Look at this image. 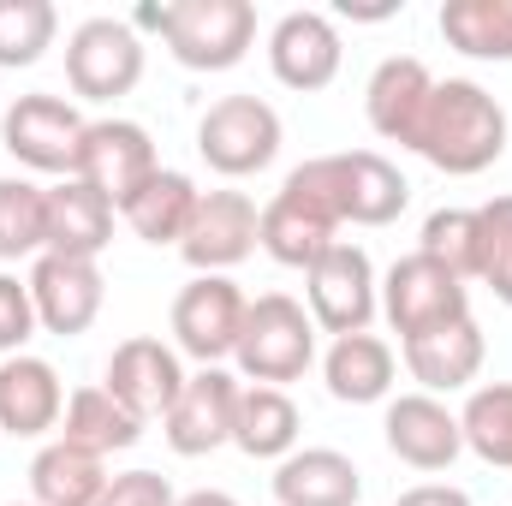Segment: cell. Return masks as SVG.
I'll list each match as a JSON object with an SVG mask.
<instances>
[{
  "mask_svg": "<svg viewBox=\"0 0 512 506\" xmlns=\"http://www.w3.org/2000/svg\"><path fill=\"white\" fill-rule=\"evenodd\" d=\"M245 310H251V298H245L227 274H197V280L173 298V340H179V352L197 358L203 370H221V358L239 352Z\"/></svg>",
  "mask_w": 512,
  "mask_h": 506,
  "instance_id": "9",
  "label": "cell"
},
{
  "mask_svg": "<svg viewBox=\"0 0 512 506\" xmlns=\"http://www.w3.org/2000/svg\"><path fill=\"white\" fill-rule=\"evenodd\" d=\"M393 506H471V495L453 489V483H417V489H405Z\"/></svg>",
  "mask_w": 512,
  "mask_h": 506,
  "instance_id": "37",
  "label": "cell"
},
{
  "mask_svg": "<svg viewBox=\"0 0 512 506\" xmlns=\"http://www.w3.org/2000/svg\"><path fill=\"white\" fill-rule=\"evenodd\" d=\"M304 292H310V322H316L322 334H334V340L370 334V322H376V310H382L376 262H370L364 245H346V239L310 268V286H304Z\"/></svg>",
  "mask_w": 512,
  "mask_h": 506,
  "instance_id": "8",
  "label": "cell"
},
{
  "mask_svg": "<svg viewBox=\"0 0 512 506\" xmlns=\"http://www.w3.org/2000/svg\"><path fill=\"white\" fill-rule=\"evenodd\" d=\"M36 328H42V322H36V304H30V280L0 274V352L18 358Z\"/></svg>",
  "mask_w": 512,
  "mask_h": 506,
  "instance_id": "35",
  "label": "cell"
},
{
  "mask_svg": "<svg viewBox=\"0 0 512 506\" xmlns=\"http://www.w3.org/2000/svg\"><path fill=\"white\" fill-rule=\"evenodd\" d=\"M233 417H239V381L227 370H197V376H185L161 429H167V447L179 459H203V453L233 441Z\"/></svg>",
  "mask_w": 512,
  "mask_h": 506,
  "instance_id": "14",
  "label": "cell"
},
{
  "mask_svg": "<svg viewBox=\"0 0 512 506\" xmlns=\"http://www.w3.org/2000/svg\"><path fill=\"white\" fill-rule=\"evenodd\" d=\"M298 405L286 387H239V417H233V447L251 453V459H286L298 453Z\"/></svg>",
  "mask_w": 512,
  "mask_h": 506,
  "instance_id": "25",
  "label": "cell"
},
{
  "mask_svg": "<svg viewBox=\"0 0 512 506\" xmlns=\"http://www.w3.org/2000/svg\"><path fill=\"white\" fill-rule=\"evenodd\" d=\"M48 251V191L30 179H0V262Z\"/></svg>",
  "mask_w": 512,
  "mask_h": 506,
  "instance_id": "31",
  "label": "cell"
},
{
  "mask_svg": "<svg viewBox=\"0 0 512 506\" xmlns=\"http://www.w3.org/2000/svg\"><path fill=\"white\" fill-rule=\"evenodd\" d=\"M364 477L334 447H298L274 465V506H358Z\"/></svg>",
  "mask_w": 512,
  "mask_h": 506,
  "instance_id": "22",
  "label": "cell"
},
{
  "mask_svg": "<svg viewBox=\"0 0 512 506\" xmlns=\"http://www.w3.org/2000/svg\"><path fill=\"white\" fill-rule=\"evenodd\" d=\"M84 114L60 96H18L0 120V143L12 161H24L30 173H66L78 167V143H84Z\"/></svg>",
  "mask_w": 512,
  "mask_h": 506,
  "instance_id": "10",
  "label": "cell"
},
{
  "mask_svg": "<svg viewBox=\"0 0 512 506\" xmlns=\"http://www.w3.org/2000/svg\"><path fill=\"white\" fill-rule=\"evenodd\" d=\"M447 48L471 60H507L512 66V0H447L441 6Z\"/></svg>",
  "mask_w": 512,
  "mask_h": 506,
  "instance_id": "29",
  "label": "cell"
},
{
  "mask_svg": "<svg viewBox=\"0 0 512 506\" xmlns=\"http://www.w3.org/2000/svg\"><path fill=\"white\" fill-rule=\"evenodd\" d=\"M66 417V387L54 376L48 358H0V429L30 441V435H48L54 423Z\"/></svg>",
  "mask_w": 512,
  "mask_h": 506,
  "instance_id": "19",
  "label": "cell"
},
{
  "mask_svg": "<svg viewBox=\"0 0 512 506\" xmlns=\"http://www.w3.org/2000/svg\"><path fill=\"white\" fill-rule=\"evenodd\" d=\"M239 376L256 387H286L316 364V322L298 298L286 292H262L245 310V334H239V352H233Z\"/></svg>",
  "mask_w": 512,
  "mask_h": 506,
  "instance_id": "4",
  "label": "cell"
},
{
  "mask_svg": "<svg viewBox=\"0 0 512 506\" xmlns=\"http://www.w3.org/2000/svg\"><path fill=\"white\" fill-rule=\"evenodd\" d=\"M256 233H262V209L245 191H203L179 256L197 274H227V268H239L256 251Z\"/></svg>",
  "mask_w": 512,
  "mask_h": 506,
  "instance_id": "13",
  "label": "cell"
},
{
  "mask_svg": "<svg viewBox=\"0 0 512 506\" xmlns=\"http://www.w3.org/2000/svg\"><path fill=\"white\" fill-rule=\"evenodd\" d=\"M102 298H108V280L90 256H54L42 251L30 268V304H36V322L60 340L84 334L96 316H102Z\"/></svg>",
  "mask_w": 512,
  "mask_h": 506,
  "instance_id": "12",
  "label": "cell"
},
{
  "mask_svg": "<svg viewBox=\"0 0 512 506\" xmlns=\"http://www.w3.org/2000/svg\"><path fill=\"white\" fill-rule=\"evenodd\" d=\"M60 12L54 0H0V66H36L54 48Z\"/></svg>",
  "mask_w": 512,
  "mask_h": 506,
  "instance_id": "32",
  "label": "cell"
},
{
  "mask_svg": "<svg viewBox=\"0 0 512 506\" xmlns=\"http://www.w3.org/2000/svg\"><path fill=\"white\" fill-rule=\"evenodd\" d=\"M340 30L328 12H286L268 36V66L286 90H328L340 78Z\"/></svg>",
  "mask_w": 512,
  "mask_h": 506,
  "instance_id": "16",
  "label": "cell"
},
{
  "mask_svg": "<svg viewBox=\"0 0 512 506\" xmlns=\"http://www.w3.org/2000/svg\"><path fill=\"white\" fill-rule=\"evenodd\" d=\"M286 185L304 191V197H316L340 227H346V221H352V227H393V221L405 215V203H411L405 173H399L387 155H376V149L316 155V161L292 167Z\"/></svg>",
  "mask_w": 512,
  "mask_h": 506,
  "instance_id": "2",
  "label": "cell"
},
{
  "mask_svg": "<svg viewBox=\"0 0 512 506\" xmlns=\"http://www.w3.org/2000/svg\"><path fill=\"white\" fill-rule=\"evenodd\" d=\"M197 197H203V191H197L185 173L161 167L155 179H143L126 203H120V215H126V227L143 245H185V227H191V215H197Z\"/></svg>",
  "mask_w": 512,
  "mask_h": 506,
  "instance_id": "24",
  "label": "cell"
},
{
  "mask_svg": "<svg viewBox=\"0 0 512 506\" xmlns=\"http://www.w3.org/2000/svg\"><path fill=\"white\" fill-rule=\"evenodd\" d=\"M114 203L102 191H90L84 179H60L48 185V251L54 256H96L114 239Z\"/></svg>",
  "mask_w": 512,
  "mask_h": 506,
  "instance_id": "23",
  "label": "cell"
},
{
  "mask_svg": "<svg viewBox=\"0 0 512 506\" xmlns=\"http://www.w3.org/2000/svg\"><path fill=\"white\" fill-rule=\"evenodd\" d=\"M322 381H328V393L340 405H376L393 387V346L382 334H346V340L328 346Z\"/></svg>",
  "mask_w": 512,
  "mask_h": 506,
  "instance_id": "26",
  "label": "cell"
},
{
  "mask_svg": "<svg viewBox=\"0 0 512 506\" xmlns=\"http://www.w3.org/2000/svg\"><path fill=\"white\" fill-rule=\"evenodd\" d=\"M12 506H36V501H12Z\"/></svg>",
  "mask_w": 512,
  "mask_h": 506,
  "instance_id": "39",
  "label": "cell"
},
{
  "mask_svg": "<svg viewBox=\"0 0 512 506\" xmlns=\"http://www.w3.org/2000/svg\"><path fill=\"white\" fill-rule=\"evenodd\" d=\"M197 155L221 179H251L280 155V114L262 96H221L197 120Z\"/></svg>",
  "mask_w": 512,
  "mask_h": 506,
  "instance_id": "5",
  "label": "cell"
},
{
  "mask_svg": "<svg viewBox=\"0 0 512 506\" xmlns=\"http://www.w3.org/2000/svg\"><path fill=\"white\" fill-rule=\"evenodd\" d=\"M256 245L274 256L280 268H304V274H310L322 256L340 245V221H334L316 197L280 185L274 203L262 209V233H256Z\"/></svg>",
  "mask_w": 512,
  "mask_h": 506,
  "instance_id": "18",
  "label": "cell"
},
{
  "mask_svg": "<svg viewBox=\"0 0 512 506\" xmlns=\"http://www.w3.org/2000/svg\"><path fill=\"white\" fill-rule=\"evenodd\" d=\"M382 435H387V453L399 465H411V471H447L465 453V429L435 393H399L387 405Z\"/></svg>",
  "mask_w": 512,
  "mask_h": 506,
  "instance_id": "15",
  "label": "cell"
},
{
  "mask_svg": "<svg viewBox=\"0 0 512 506\" xmlns=\"http://www.w3.org/2000/svg\"><path fill=\"white\" fill-rule=\"evenodd\" d=\"M155 173H161L155 143H149V131L137 126V120H96V126H84L72 179H84L90 191H102L114 209L126 203L143 179H155Z\"/></svg>",
  "mask_w": 512,
  "mask_h": 506,
  "instance_id": "11",
  "label": "cell"
},
{
  "mask_svg": "<svg viewBox=\"0 0 512 506\" xmlns=\"http://www.w3.org/2000/svg\"><path fill=\"white\" fill-rule=\"evenodd\" d=\"M429 96H435L429 66H423V60H411V54H393V60H382V66L370 72L364 114H370L376 137H387V143H405V149H411V137H417V120H423Z\"/></svg>",
  "mask_w": 512,
  "mask_h": 506,
  "instance_id": "21",
  "label": "cell"
},
{
  "mask_svg": "<svg viewBox=\"0 0 512 506\" xmlns=\"http://www.w3.org/2000/svg\"><path fill=\"white\" fill-rule=\"evenodd\" d=\"M411 149L429 167H441L453 179H471V173H483V167H495L507 155V108L483 84L447 78V84H435V96H429V108L417 120Z\"/></svg>",
  "mask_w": 512,
  "mask_h": 506,
  "instance_id": "1",
  "label": "cell"
},
{
  "mask_svg": "<svg viewBox=\"0 0 512 506\" xmlns=\"http://www.w3.org/2000/svg\"><path fill=\"white\" fill-rule=\"evenodd\" d=\"M179 506H239V501L221 495V489H197V495H179Z\"/></svg>",
  "mask_w": 512,
  "mask_h": 506,
  "instance_id": "38",
  "label": "cell"
},
{
  "mask_svg": "<svg viewBox=\"0 0 512 506\" xmlns=\"http://www.w3.org/2000/svg\"><path fill=\"white\" fill-rule=\"evenodd\" d=\"M108 489V465L72 441H48L30 459V501L36 506H96Z\"/></svg>",
  "mask_w": 512,
  "mask_h": 506,
  "instance_id": "27",
  "label": "cell"
},
{
  "mask_svg": "<svg viewBox=\"0 0 512 506\" xmlns=\"http://www.w3.org/2000/svg\"><path fill=\"white\" fill-rule=\"evenodd\" d=\"M477 280L512 304V197H489L477 209Z\"/></svg>",
  "mask_w": 512,
  "mask_h": 506,
  "instance_id": "33",
  "label": "cell"
},
{
  "mask_svg": "<svg viewBox=\"0 0 512 506\" xmlns=\"http://www.w3.org/2000/svg\"><path fill=\"white\" fill-rule=\"evenodd\" d=\"M423 256H435L447 274L477 280V209H435L423 221Z\"/></svg>",
  "mask_w": 512,
  "mask_h": 506,
  "instance_id": "34",
  "label": "cell"
},
{
  "mask_svg": "<svg viewBox=\"0 0 512 506\" xmlns=\"http://www.w3.org/2000/svg\"><path fill=\"white\" fill-rule=\"evenodd\" d=\"M131 30H161V42L185 72H233L256 42V6L251 0H167V6H137Z\"/></svg>",
  "mask_w": 512,
  "mask_h": 506,
  "instance_id": "3",
  "label": "cell"
},
{
  "mask_svg": "<svg viewBox=\"0 0 512 506\" xmlns=\"http://www.w3.org/2000/svg\"><path fill=\"white\" fill-rule=\"evenodd\" d=\"M60 423H66L60 441H72V447H84V453H96V459L126 453V447H137V435H143V417H131L108 387H78V393L66 399V417H60Z\"/></svg>",
  "mask_w": 512,
  "mask_h": 506,
  "instance_id": "28",
  "label": "cell"
},
{
  "mask_svg": "<svg viewBox=\"0 0 512 506\" xmlns=\"http://www.w3.org/2000/svg\"><path fill=\"white\" fill-rule=\"evenodd\" d=\"M382 310H387V322H393L399 340H417V334H429V328H447V322L471 316V292H465V280L447 274L435 256L411 251L387 268Z\"/></svg>",
  "mask_w": 512,
  "mask_h": 506,
  "instance_id": "7",
  "label": "cell"
},
{
  "mask_svg": "<svg viewBox=\"0 0 512 506\" xmlns=\"http://www.w3.org/2000/svg\"><path fill=\"white\" fill-rule=\"evenodd\" d=\"M399 346H405V370L423 381V393H459V387H471L477 370H483V358H489L483 328L471 316H459L447 328H429L417 340H399Z\"/></svg>",
  "mask_w": 512,
  "mask_h": 506,
  "instance_id": "20",
  "label": "cell"
},
{
  "mask_svg": "<svg viewBox=\"0 0 512 506\" xmlns=\"http://www.w3.org/2000/svg\"><path fill=\"white\" fill-rule=\"evenodd\" d=\"M102 387L126 405L131 417L149 423V417H167V411H173V399H179V387H185V370H179V352H173V346L137 334L126 346H114Z\"/></svg>",
  "mask_w": 512,
  "mask_h": 506,
  "instance_id": "17",
  "label": "cell"
},
{
  "mask_svg": "<svg viewBox=\"0 0 512 506\" xmlns=\"http://www.w3.org/2000/svg\"><path fill=\"white\" fill-rule=\"evenodd\" d=\"M459 429H465V447L483 459V465H501L512 471V381H489L465 399L459 411Z\"/></svg>",
  "mask_w": 512,
  "mask_h": 506,
  "instance_id": "30",
  "label": "cell"
},
{
  "mask_svg": "<svg viewBox=\"0 0 512 506\" xmlns=\"http://www.w3.org/2000/svg\"><path fill=\"white\" fill-rule=\"evenodd\" d=\"M96 506H179V495L155 471H126V477H108V489H102Z\"/></svg>",
  "mask_w": 512,
  "mask_h": 506,
  "instance_id": "36",
  "label": "cell"
},
{
  "mask_svg": "<svg viewBox=\"0 0 512 506\" xmlns=\"http://www.w3.org/2000/svg\"><path fill=\"white\" fill-rule=\"evenodd\" d=\"M143 78V42L126 18H84L66 36V84L84 102H120Z\"/></svg>",
  "mask_w": 512,
  "mask_h": 506,
  "instance_id": "6",
  "label": "cell"
}]
</instances>
